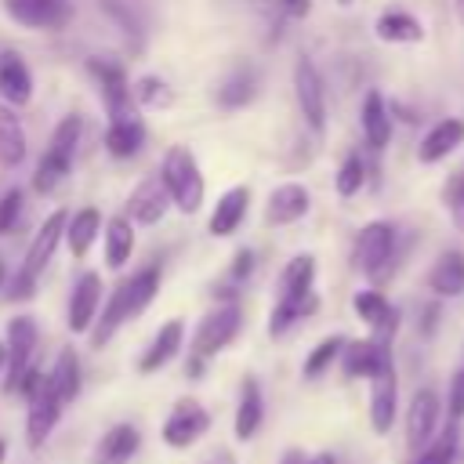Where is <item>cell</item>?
<instances>
[{
    "label": "cell",
    "mask_w": 464,
    "mask_h": 464,
    "mask_svg": "<svg viewBox=\"0 0 464 464\" xmlns=\"http://www.w3.org/2000/svg\"><path fill=\"white\" fill-rule=\"evenodd\" d=\"M312 279H315V257L312 254H297L286 261V268L279 272V294H276V308L268 315V334L279 337L286 334L297 319L315 312V294H312Z\"/></svg>",
    "instance_id": "obj_1"
},
{
    "label": "cell",
    "mask_w": 464,
    "mask_h": 464,
    "mask_svg": "<svg viewBox=\"0 0 464 464\" xmlns=\"http://www.w3.org/2000/svg\"><path fill=\"white\" fill-rule=\"evenodd\" d=\"M65 221H69V214H65V210H54V214L40 225V232L33 236V243H29V250H25L22 268H18V272H14V279H11V290H7V297H11V301H25V297H33L40 272L47 268V261H51V254H54L58 239L65 236Z\"/></svg>",
    "instance_id": "obj_2"
},
{
    "label": "cell",
    "mask_w": 464,
    "mask_h": 464,
    "mask_svg": "<svg viewBox=\"0 0 464 464\" xmlns=\"http://www.w3.org/2000/svg\"><path fill=\"white\" fill-rule=\"evenodd\" d=\"M160 178H163V185L170 192V203L181 214H196L203 207V174H199L196 156L185 145H170L167 149L163 167H160Z\"/></svg>",
    "instance_id": "obj_3"
},
{
    "label": "cell",
    "mask_w": 464,
    "mask_h": 464,
    "mask_svg": "<svg viewBox=\"0 0 464 464\" xmlns=\"http://www.w3.org/2000/svg\"><path fill=\"white\" fill-rule=\"evenodd\" d=\"M392 254H395V225L392 221H370L362 225L359 239H355V268L370 279H381L392 268Z\"/></svg>",
    "instance_id": "obj_4"
},
{
    "label": "cell",
    "mask_w": 464,
    "mask_h": 464,
    "mask_svg": "<svg viewBox=\"0 0 464 464\" xmlns=\"http://www.w3.org/2000/svg\"><path fill=\"white\" fill-rule=\"evenodd\" d=\"M239 323H243V312H239L236 301L218 304L214 312H207V315L199 319L196 334H192V355H196V359H210V355H218L221 348H228V344L236 341V334H239Z\"/></svg>",
    "instance_id": "obj_5"
},
{
    "label": "cell",
    "mask_w": 464,
    "mask_h": 464,
    "mask_svg": "<svg viewBox=\"0 0 464 464\" xmlns=\"http://www.w3.org/2000/svg\"><path fill=\"white\" fill-rule=\"evenodd\" d=\"M207 428H210L207 406H203L199 399L185 395V399H178V402L170 406V413H167L160 435H163V442H167L170 450H188L192 442H199V439L207 435Z\"/></svg>",
    "instance_id": "obj_6"
},
{
    "label": "cell",
    "mask_w": 464,
    "mask_h": 464,
    "mask_svg": "<svg viewBox=\"0 0 464 464\" xmlns=\"http://www.w3.org/2000/svg\"><path fill=\"white\" fill-rule=\"evenodd\" d=\"M36 319L33 315H14L11 323H7V341H4V352H7V359H4V370H7V377H4V395H14V384H18V377L33 366V352H36Z\"/></svg>",
    "instance_id": "obj_7"
},
{
    "label": "cell",
    "mask_w": 464,
    "mask_h": 464,
    "mask_svg": "<svg viewBox=\"0 0 464 464\" xmlns=\"http://www.w3.org/2000/svg\"><path fill=\"white\" fill-rule=\"evenodd\" d=\"M294 94H297L304 123L315 134H323V127H326V91H323V80H319V69L312 65V58H297V65H294Z\"/></svg>",
    "instance_id": "obj_8"
},
{
    "label": "cell",
    "mask_w": 464,
    "mask_h": 464,
    "mask_svg": "<svg viewBox=\"0 0 464 464\" xmlns=\"http://www.w3.org/2000/svg\"><path fill=\"white\" fill-rule=\"evenodd\" d=\"M62 410H65V402H62L58 392L51 388V377H44V384H40V392L29 399V413H25V442H29L33 450H40V446L51 439V431L58 428Z\"/></svg>",
    "instance_id": "obj_9"
},
{
    "label": "cell",
    "mask_w": 464,
    "mask_h": 464,
    "mask_svg": "<svg viewBox=\"0 0 464 464\" xmlns=\"http://www.w3.org/2000/svg\"><path fill=\"white\" fill-rule=\"evenodd\" d=\"M439 413H442V402L431 388H420L410 399V406H406V446H410V453H420L431 442V435L439 431Z\"/></svg>",
    "instance_id": "obj_10"
},
{
    "label": "cell",
    "mask_w": 464,
    "mask_h": 464,
    "mask_svg": "<svg viewBox=\"0 0 464 464\" xmlns=\"http://www.w3.org/2000/svg\"><path fill=\"white\" fill-rule=\"evenodd\" d=\"M395 410H399V377H395V362H388L370 377V424L377 435L392 431Z\"/></svg>",
    "instance_id": "obj_11"
},
{
    "label": "cell",
    "mask_w": 464,
    "mask_h": 464,
    "mask_svg": "<svg viewBox=\"0 0 464 464\" xmlns=\"http://www.w3.org/2000/svg\"><path fill=\"white\" fill-rule=\"evenodd\" d=\"M4 11L25 29H62L72 18L69 0H4Z\"/></svg>",
    "instance_id": "obj_12"
},
{
    "label": "cell",
    "mask_w": 464,
    "mask_h": 464,
    "mask_svg": "<svg viewBox=\"0 0 464 464\" xmlns=\"http://www.w3.org/2000/svg\"><path fill=\"white\" fill-rule=\"evenodd\" d=\"M87 69H91V76H94L98 87H102V98H105L109 116H112V120H134V109H130V83H127L123 69L112 65V62H102V58H91Z\"/></svg>",
    "instance_id": "obj_13"
},
{
    "label": "cell",
    "mask_w": 464,
    "mask_h": 464,
    "mask_svg": "<svg viewBox=\"0 0 464 464\" xmlns=\"http://www.w3.org/2000/svg\"><path fill=\"white\" fill-rule=\"evenodd\" d=\"M167 207H170V192H167L160 170L149 174V178H141L138 188H134L130 199H127V214H130V221H138V225H156V221L167 214Z\"/></svg>",
    "instance_id": "obj_14"
},
{
    "label": "cell",
    "mask_w": 464,
    "mask_h": 464,
    "mask_svg": "<svg viewBox=\"0 0 464 464\" xmlns=\"http://www.w3.org/2000/svg\"><path fill=\"white\" fill-rule=\"evenodd\" d=\"M392 362V348L388 341H377V337H366V341H344L341 348V366L348 377H373L381 366Z\"/></svg>",
    "instance_id": "obj_15"
},
{
    "label": "cell",
    "mask_w": 464,
    "mask_h": 464,
    "mask_svg": "<svg viewBox=\"0 0 464 464\" xmlns=\"http://www.w3.org/2000/svg\"><path fill=\"white\" fill-rule=\"evenodd\" d=\"M98 304H102V276L98 272H83L69 294V330L72 334H87L94 315H98Z\"/></svg>",
    "instance_id": "obj_16"
},
{
    "label": "cell",
    "mask_w": 464,
    "mask_h": 464,
    "mask_svg": "<svg viewBox=\"0 0 464 464\" xmlns=\"http://www.w3.org/2000/svg\"><path fill=\"white\" fill-rule=\"evenodd\" d=\"M352 308H355V315L373 330L377 341H392V337H395L399 312L388 304L384 294H377V290H359V294L352 297Z\"/></svg>",
    "instance_id": "obj_17"
},
{
    "label": "cell",
    "mask_w": 464,
    "mask_h": 464,
    "mask_svg": "<svg viewBox=\"0 0 464 464\" xmlns=\"http://www.w3.org/2000/svg\"><path fill=\"white\" fill-rule=\"evenodd\" d=\"M138 450H141V431L134 424H112L98 439V446L91 453V464H130V457Z\"/></svg>",
    "instance_id": "obj_18"
},
{
    "label": "cell",
    "mask_w": 464,
    "mask_h": 464,
    "mask_svg": "<svg viewBox=\"0 0 464 464\" xmlns=\"http://www.w3.org/2000/svg\"><path fill=\"white\" fill-rule=\"evenodd\" d=\"M308 207H312L308 188H304V185H297V181H286V185L272 188V196H268V210H265V221H268V225H294V221H301V218L308 214Z\"/></svg>",
    "instance_id": "obj_19"
},
{
    "label": "cell",
    "mask_w": 464,
    "mask_h": 464,
    "mask_svg": "<svg viewBox=\"0 0 464 464\" xmlns=\"http://www.w3.org/2000/svg\"><path fill=\"white\" fill-rule=\"evenodd\" d=\"M181 341H185V323H181V319H167V323L156 330L152 344L141 352L138 370H141V373H156V370H163V366L181 352Z\"/></svg>",
    "instance_id": "obj_20"
},
{
    "label": "cell",
    "mask_w": 464,
    "mask_h": 464,
    "mask_svg": "<svg viewBox=\"0 0 464 464\" xmlns=\"http://www.w3.org/2000/svg\"><path fill=\"white\" fill-rule=\"evenodd\" d=\"M464 141V120H439L424 138H420V145H417V160L420 163H439V160H446L457 145Z\"/></svg>",
    "instance_id": "obj_21"
},
{
    "label": "cell",
    "mask_w": 464,
    "mask_h": 464,
    "mask_svg": "<svg viewBox=\"0 0 464 464\" xmlns=\"http://www.w3.org/2000/svg\"><path fill=\"white\" fill-rule=\"evenodd\" d=\"M246 203H250V188L246 185H232L210 210V236H232L239 228V221L246 218Z\"/></svg>",
    "instance_id": "obj_22"
},
{
    "label": "cell",
    "mask_w": 464,
    "mask_h": 464,
    "mask_svg": "<svg viewBox=\"0 0 464 464\" xmlns=\"http://www.w3.org/2000/svg\"><path fill=\"white\" fill-rule=\"evenodd\" d=\"M261 420H265V399H261V384H257L254 377H243V388H239V406H236V424H232L236 439H239V442L254 439V435H257V428H261Z\"/></svg>",
    "instance_id": "obj_23"
},
{
    "label": "cell",
    "mask_w": 464,
    "mask_h": 464,
    "mask_svg": "<svg viewBox=\"0 0 464 464\" xmlns=\"http://www.w3.org/2000/svg\"><path fill=\"white\" fill-rule=\"evenodd\" d=\"M0 98L7 105H25L33 98V76L14 51L0 54Z\"/></svg>",
    "instance_id": "obj_24"
},
{
    "label": "cell",
    "mask_w": 464,
    "mask_h": 464,
    "mask_svg": "<svg viewBox=\"0 0 464 464\" xmlns=\"http://www.w3.org/2000/svg\"><path fill=\"white\" fill-rule=\"evenodd\" d=\"M428 286L439 297H460L464 294V254L460 250H446L431 272H428Z\"/></svg>",
    "instance_id": "obj_25"
},
{
    "label": "cell",
    "mask_w": 464,
    "mask_h": 464,
    "mask_svg": "<svg viewBox=\"0 0 464 464\" xmlns=\"http://www.w3.org/2000/svg\"><path fill=\"white\" fill-rule=\"evenodd\" d=\"M359 120H362V134H366V145L370 149H384L388 138H392V116H388V105L377 91H370L362 98V109H359Z\"/></svg>",
    "instance_id": "obj_26"
},
{
    "label": "cell",
    "mask_w": 464,
    "mask_h": 464,
    "mask_svg": "<svg viewBox=\"0 0 464 464\" xmlns=\"http://www.w3.org/2000/svg\"><path fill=\"white\" fill-rule=\"evenodd\" d=\"M373 29H377V40H384V44H420L424 40V25L406 11H384Z\"/></svg>",
    "instance_id": "obj_27"
},
{
    "label": "cell",
    "mask_w": 464,
    "mask_h": 464,
    "mask_svg": "<svg viewBox=\"0 0 464 464\" xmlns=\"http://www.w3.org/2000/svg\"><path fill=\"white\" fill-rule=\"evenodd\" d=\"M141 145H145V127L138 120H109V127H105V149L116 160L138 156Z\"/></svg>",
    "instance_id": "obj_28"
},
{
    "label": "cell",
    "mask_w": 464,
    "mask_h": 464,
    "mask_svg": "<svg viewBox=\"0 0 464 464\" xmlns=\"http://www.w3.org/2000/svg\"><path fill=\"white\" fill-rule=\"evenodd\" d=\"M25 160V130L14 116V109L0 105V167L11 170Z\"/></svg>",
    "instance_id": "obj_29"
},
{
    "label": "cell",
    "mask_w": 464,
    "mask_h": 464,
    "mask_svg": "<svg viewBox=\"0 0 464 464\" xmlns=\"http://www.w3.org/2000/svg\"><path fill=\"white\" fill-rule=\"evenodd\" d=\"M130 254H134V228H130V218L116 214V218H109V225H105V261H109V268H123V265L130 261Z\"/></svg>",
    "instance_id": "obj_30"
},
{
    "label": "cell",
    "mask_w": 464,
    "mask_h": 464,
    "mask_svg": "<svg viewBox=\"0 0 464 464\" xmlns=\"http://www.w3.org/2000/svg\"><path fill=\"white\" fill-rule=\"evenodd\" d=\"M47 377H51V388L58 392V399L69 406V402L80 395V388H83L76 352H72V348H62V352H58V359H54V370H51Z\"/></svg>",
    "instance_id": "obj_31"
},
{
    "label": "cell",
    "mask_w": 464,
    "mask_h": 464,
    "mask_svg": "<svg viewBox=\"0 0 464 464\" xmlns=\"http://www.w3.org/2000/svg\"><path fill=\"white\" fill-rule=\"evenodd\" d=\"M98 228H102V214L94 207H83V210L72 214V221H65V239H69L72 257H87Z\"/></svg>",
    "instance_id": "obj_32"
},
{
    "label": "cell",
    "mask_w": 464,
    "mask_h": 464,
    "mask_svg": "<svg viewBox=\"0 0 464 464\" xmlns=\"http://www.w3.org/2000/svg\"><path fill=\"white\" fill-rule=\"evenodd\" d=\"M457 450H460V424L450 420L442 431L431 435V442L420 453H413V464H453Z\"/></svg>",
    "instance_id": "obj_33"
},
{
    "label": "cell",
    "mask_w": 464,
    "mask_h": 464,
    "mask_svg": "<svg viewBox=\"0 0 464 464\" xmlns=\"http://www.w3.org/2000/svg\"><path fill=\"white\" fill-rule=\"evenodd\" d=\"M254 94H257V72H254L250 65H239V69H232V76L218 87V105H225V109H243Z\"/></svg>",
    "instance_id": "obj_34"
},
{
    "label": "cell",
    "mask_w": 464,
    "mask_h": 464,
    "mask_svg": "<svg viewBox=\"0 0 464 464\" xmlns=\"http://www.w3.org/2000/svg\"><path fill=\"white\" fill-rule=\"evenodd\" d=\"M341 348H344V337L341 334H334V337H323L312 352H308V359H304V366H301V373L308 377V381H315V377H323L337 359H341Z\"/></svg>",
    "instance_id": "obj_35"
},
{
    "label": "cell",
    "mask_w": 464,
    "mask_h": 464,
    "mask_svg": "<svg viewBox=\"0 0 464 464\" xmlns=\"http://www.w3.org/2000/svg\"><path fill=\"white\" fill-rule=\"evenodd\" d=\"M80 130H83V120H80V116H65V120L54 127V134H51V141H47V152L58 156V160H65V163H72Z\"/></svg>",
    "instance_id": "obj_36"
},
{
    "label": "cell",
    "mask_w": 464,
    "mask_h": 464,
    "mask_svg": "<svg viewBox=\"0 0 464 464\" xmlns=\"http://www.w3.org/2000/svg\"><path fill=\"white\" fill-rule=\"evenodd\" d=\"M130 94H134L138 105H145V109H167V105L174 102V91H170L160 76H138L134 87H130Z\"/></svg>",
    "instance_id": "obj_37"
},
{
    "label": "cell",
    "mask_w": 464,
    "mask_h": 464,
    "mask_svg": "<svg viewBox=\"0 0 464 464\" xmlns=\"http://www.w3.org/2000/svg\"><path fill=\"white\" fill-rule=\"evenodd\" d=\"M69 167H72V163H65V160H58V156L44 152L40 163H36V174H33V188H36V192H54V185L69 174Z\"/></svg>",
    "instance_id": "obj_38"
},
{
    "label": "cell",
    "mask_w": 464,
    "mask_h": 464,
    "mask_svg": "<svg viewBox=\"0 0 464 464\" xmlns=\"http://www.w3.org/2000/svg\"><path fill=\"white\" fill-rule=\"evenodd\" d=\"M362 181H366V167H362V160L359 156H348L344 163H341V170H337V178H334V185H337V196H355L359 188H362Z\"/></svg>",
    "instance_id": "obj_39"
},
{
    "label": "cell",
    "mask_w": 464,
    "mask_h": 464,
    "mask_svg": "<svg viewBox=\"0 0 464 464\" xmlns=\"http://www.w3.org/2000/svg\"><path fill=\"white\" fill-rule=\"evenodd\" d=\"M442 199H446L450 221L457 225V232H464V174H453V178L442 185Z\"/></svg>",
    "instance_id": "obj_40"
},
{
    "label": "cell",
    "mask_w": 464,
    "mask_h": 464,
    "mask_svg": "<svg viewBox=\"0 0 464 464\" xmlns=\"http://www.w3.org/2000/svg\"><path fill=\"white\" fill-rule=\"evenodd\" d=\"M18 214H22V188H7V192L0 196V236L14 228Z\"/></svg>",
    "instance_id": "obj_41"
},
{
    "label": "cell",
    "mask_w": 464,
    "mask_h": 464,
    "mask_svg": "<svg viewBox=\"0 0 464 464\" xmlns=\"http://www.w3.org/2000/svg\"><path fill=\"white\" fill-rule=\"evenodd\" d=\"M446 410H450V420H464V366L450 377V395H446Z\"/></svg>",
    "instance_id": "obj_42"
},
{
    "label": "cell",
    "mask_w": 464,
    "mask_h": 464,
    "mask_svg": "<svg viewBox=\"0 0 464 464\" xmlns=\"http://www.w3.org/2000/svg\"><path fill=\"white\" fill-rule=\"evenodd\" d=\"M250 272H254V254H250V250H239V254H236V261H232V279H236V283H243Z\"/></svg>",
    "instance_id": "obj_43"
},
{
    "label": "cell",
    "mask_w": 464,
    "mask_h": 464,
    "mask_svg": "<svg viewBox=\"0 0 464 464\" xmlns=\"http://www.w3.org/2000/svg\"><path fill=\"white\" fill-rule=\"evenodd\" d=\"M279 7H283L286 14H294V18H304V14L312 11V4H308V0H279Z\"/></svg>",
    "instance_id": "obj_44"
},
{
    "label": "cell",
    "mask_w": 464,
    "mask_h": 464,
    "mask_svg": "<svg viewBox=\"0 0 464 464\" xmlns=\"http://www.w3.org/2000/svg\"><path fill=\"white\" fill-rule=\"evenodd\" d=\"M203 464H236V453H232V450H218V453H210Z\"/></svg>",
    "instance_id": "obj_45"
},
{
    "label": "cell",
    "mask_w": 464,
    "mask_h": 464,
    "mask_svg": "<svg viewBox=\"0 0 464 464\" xmlns=\"http://www.w3.org/2000/svg\"><path fill=\"white\" fill-rule=\"evenodd\" d=\"M279 464H304V453H301V450H286Z\"/></svg>",
    "instance_id": "obj_46"
},
{
    "label": "cell",
    "mask_w": 464,
    "mask_h": 464,
    "mask_svg": "<svg viewBox=\"0 0 464 464\" xmlns=\"http://www.w3.org/2000/svg\"><path fill=\"white\" fill-rule=\"evenodd\" d=\"M304 464H337V457H334V453H315V457L304 460Z\"/></svg>",
    "instance_id": "obj_47"
},
{
    "label": "cell",
    "mask_w": 464,
    "mask_h": 464,
    "mask_svg": "<svg viewBox=\"0 0 464 464\" xmlns=\"http://www.w3.org/2000/svg\"><path fill=\"white\" fill-rule=\"evenodd\" d=\"M4 457H7V442L0 439V464H4Z\"/></svg>",
    "instance_id": "obj_48"
},
{
    "label": "cell",
    "mask_w": 464,
    "mask_h": 464,
    "mask_svg": "<svg viewBox=\"0 0 464 464\" xmlns=\"http://www.w3.org/2000/svg\"><path fill=\"white\" fill-rule=\"evenodd\" d=\"M4 359H7V352H4V341H0V366H4Z\"/></svg>",
    "instance_id": "obj_49"
},
{
    "label": "cell",
    "mask_w": 464,
    "mask_h": 464,
    "mask_svg": "<svg viewBox=\"0 0 464 464\" xmlns=\"http://www.w3.org/2000/svg\"><path fill=\"white\" fill-rule=\"evenodd\" d=\"M0 283H4V261H0Z\"/></svg>",
    "instance_id": "obj_50"
},
{
    "label": "cell",
    "mask_w": 464,
    "mask_h": 464,
    "mask_svg": "<svg viewBox=\"0 0 464 464\" xmlns=\"http://www.w3.org/2000/svg\"><path fill=\"white\" fill-rule=\"evenodd\" d=\"M337 4H344V7H348V4H352V0H337Z\"/></svg>",
    "instance_id": "obj_51"
},
{
    "label": "cell",
    "mask_w": 464,
    "mask_h": 464,
    "mask_svg": "<svg viewBox=\"0 0 464 464\" xmlns=\"http://www.w3.org/2000/svg\"><path fill=\"white\" fill-rule=\"evenodd\" d=\"M460 7H464V0H460Z\"/></svg>",
    "instance_id": "obj_52"
}]
</instances>
